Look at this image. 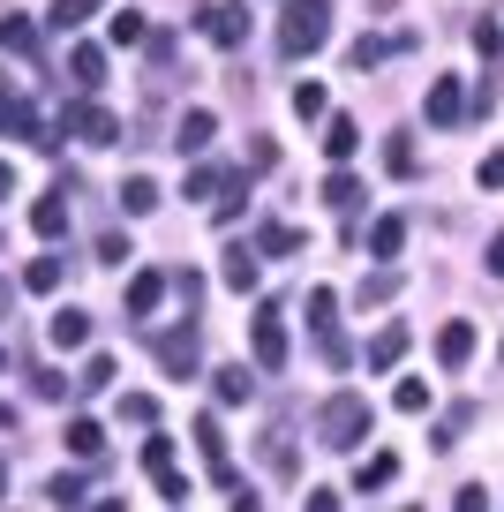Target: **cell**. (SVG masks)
Masks as SVG:
<instances>
[{
    "instance_id": "f6af8a7d",
    "label": "cell",
    "mask_w": 504,
    "mask_h": 512,
    "mask_svg": "<svg viewBox=\"0 0 504 512\" xmlns=\"http://www.w3.org/2000/svg\"><path fill=\"white\" fill-rule=\"evenodd\" d=\"M174 294H181V302L196 309V302H204V279H196V272H174Z\"/></svg>"
},
{
    "instance_id": "bcb514c9",
    "label": "cell",
    "mask_w": 504,
    "mask_h": 512,
    "mask_svg": "<svg viewBox=\"0 0 504 512\" xmlns=\"http://www.w3.org/2000/svg\"><path fill=\"white\" fill-rule=\"evenodd\" d=\"M452 512H489V490H474V482H467V490L452 497Z\"/></svg>"
},
{
    "instance_id": "d590c367",
    "label": "cell",
    "mask_w": 504,
    "mask_h": 512,
    "mask_svg": "<svg viewBox=\"0 0 504 512\" xmlns=\"http://www.w3.org/2000/svg\"><path fill=\"white\" fill-rule=\"evenodd\" d=\"M121 422H136V430H151V422H158V400H151V392H128V400H121Z\"/></svg>"
},
{
    "instance_id": "f35d334b",
    "label": "cell",
    "mask_w": 504,
    "mask_h": 512,
    "mask_svg": "<svg viewBox=\"0 0 504 512\" xmlns=\"http://www.w3.org/2000/svg\"><path fill=\"white\" fill-rule=\"evenodd\" d=\"M384 53H392V46H384V38H354V46H347V61H354V68H377Z\"/></svg>"
},
{
    "instance_id": "cb8c5ba5",
    "label": "cell",
    "mask_w": 504,
    "mask_h": 512,
    "mask_svg": "<svg viewBox=\"0 0 504 512\" xmlns=\"http://www.w3.org/2000/svg\"><path fill=\"white\" fill-rule=\"evenodd\" d=\"M407 249V219H377L369 226V256H399Z\"/></svg>"
},
{
    "instance_id": "d4e9b609",
    "label": "cell",
    "mask_w": 504,
    "mask_h": 512,
    "mask_svg": "<svg viewBox=\"0 0 504 512\" xmlns=\"http://www.w3.org/2000/svg\"><path fill=\"white\" fill-rule=\"evenodd\" d=\"M226 287H234V294L256 287V249H226Z\"/></svg>"
},
{
    "instance_id": "603a6c76",
    "label": "cell",
    "mask_w": 504,
    "mask_h": 512,
    "mask_svg": "<svg viewBox=\"0 0 504 512\" xmlns=\"http://www.w3.org/2000/svg\"><path fill=\"white\" fill-rule=\"evenodd\" d=\"M211 392H219V407H241V400L256 392V377H249V369H219V377H211Z\"/></svg>"
},
{
    "instance_id": "ffe728a7",
    "label": "cell",
    "mask_w": 504,
    "mask_h": 512,
    "mask_svg": "<svg viewBox=\"0 0 504 512\" xmlns=\"http://www.w3.org/2000/svg\"><path fill=\"white\" fill-rule=\"evenodd\" d=\"M264 467H271V475H294V430H286V422L264 430Z\"/></svg>"
},
{
    "instance_id": "816d5d0a",
    "label": "cell",
    "mask_w": 504,
    "mask_h": 512,
    "mask_svg": "<svg viewBox=\"0 0 504 512\" xmlns=\"http://www.w3.org/2000/svg\"><path fill=\"white\" fill-rule=\"evenodd\" d=\"M0 505H8V460H0Z\"/></svg>"
},
{
    "instance_id": "ac0fdd59",
    "label": "cell",
    "mask_w": 504,
    "mask_h": 512,
    "mask_svg": "<svg viewBox=\"0 0 504 512\" xmlns=\"http://www.w3.org/2000/svg\"><path fill=\"white\" fill-rule=\"evenodd\" d=\"M0 53H38V23L16 16V8H0Z\"/></svg>"
},
{
    "instance_id": "7a4b0ae2",
    "label": "cell",
    "mask_w": 504,
    "mask_h": 512,
    "mask_svg": "<svg viewBox=\"0 0 504 512\" xmlns=\"http://www.w3.org/2000/svg\"><path fill=\"white\" fill-rule=\"evenodd\" d=\"M331 46V0H286L279 16V53L286 61H301V53Z\"/></svg>"
},
{
    "instance_id": "4dcf8cb0",
    "label": "cell",
    "mask_w": 504,
    "mask_h": 512,
    "mask_svg": "<svg viewBox=\"0 0 504 512\" xmlns=\"http://www.w3.org/2000/svg\"><path fill=\"white\" fill-rule=\"evenodd\" d=\"M106 31H113V46H143V38H151L136 8H113V23H106Z\"/></svg>"
},
{
    "instance_id": "7c38bea8",
    "label": "cell",
    "mask_w": 504,
    "mask_h": 512,
    "mask_svg": "<svg viewBox=\"0 0 504 512\" xmlns=\"http://www.w3.org/2000/svg\"><path fill=\"white\" fill-rule=\"evenodd\" d=\"M46 339H53V347H61V354H76V347H91V317H83V309H76V302H68V309H53V324H46Z\"/></svg>"
},
{
    "instance_id": "db71d44e",
    "label": "cell",
    "mask_w": 504,
    "mask_h": 512,
    "mask_svg": "<svg viewBox=\"0 0 504 512\" xmlns=\"http://www.w3.org/2000/svg\"><path fill=\"white\" fill-rule=\"evenodd\" d=\"M234 512H264V505H256V497H241V505H234Z\"/></svg>"
},
{
    "instance_id": "ab89813d",
    "label": "cell",
    "mask_w": 504,
    "mask_h": 512,
    "mask_svg": "<svg viewBox=\"0 0 504 512\" xmlns=\"http://www.w3.org/2000/svg\"><path fill=\"white\" fill-rule=\"evenodd\" d=\"M219 189H226L219 166H189V196H219Z\"/></svg>"
},
{
    "instance_id": "9c48e42d",
    "label": "cell",
    "mask_w": 504,
    "mask_h": 512,
    "mask_svg": "<svg viewBox=\"0 0 504 512\" xmlns=\"http://www.w3.org/2000/svg\"><path fill=\"white\" fill-rule=\"evenodd\" d=\"M331 324H339V294L316 287V294H309V332L324 339V362H347V347H339V332H331Z\"/></svg>"
},
{
    "instance_id": "ee69618b",
    "label": "cell",
    "mask_w": 504,
    "mask_h": 512,
    "mask_svg": "<svg viewBox=\"0 0 504 512\" xmlns=\"http://www.w3.org/2000/svg\"><path fill=\"white\" fill-rule=\"evenodd\" d=\"M474 46H482V53H489V61H497V46H504V31H497V23H489V16H482V23H474Z\"/></svg>"
},
{
    "instance_id": "277c9868",
    "label": "cell",
    "mask_w": 504,
    "mask_h": 512,
    "mask_svg": "<svg viewBox=\"0 0 504 512\" xmlns=\"http://www.w3.org/2000/svg\"><path fill=\"white\" fill-rule=\"evenodd\" d=\"M61 136H83V144H121V121H113L106 106H91V98H76V106H61Z\"/></svg>"
},
{
    "instance_id": "30bf717a",
    "label": "cell",
    "mask_w": 504,
    "mask_h": 512,
    "mask_svg": "<svg viewBox=\"0 0 504 512\" xmlns=\"http://www.w3.org/2000/svg\"><path fill=\"white\" fill-rule=\"evenodd\" d=\"M196 452H204V467H211V482H234V460H226V430H219V415H196Z\"/></svg>"
},
{
    "instance_id": "f1b7e54d",
    "label": "cell",
    "mask_w": 504,
    "mask_h": 512,
    "mask_svg": "<svg viewBox=\"0 0 504 512\" xmlns=\"http://www.w3.org/2000/svg\"><path fill=\"white\" fill-rule=\"evenodd\" d=\"M91 8H98V0H53V8H46V23H53L61 38H68V31H76L83 16H91Z\"/></svg>"
},
{
    "instance_id": "e575fe53",
    "label": "cell",
    "mask_w": 504,
    "mask_h": 512,
    "mask_svg": "<svg viewBox=\"0 0 504 512\" xmlns=\"http://www.w3.org/2000/svg\"><path fill=\"white\" fill-rule=\"evenodd\" d=\"M106 384H113V362H106V354H91V362L76 369V392H106Z\"/></svg>"
},
{
    "instance_id": "5bb4252c",
    "label": "cell",
    "mask_w": 504,
    "mask_h": 512,
    "mask_svg": "<svg viewBox=\"0 0 504 512\" xmlns=\"http://www.w3.org/2000/svg\"><path fill=\"white\" fill-rule=\"evenodd\" d=\"M211 128H219V121H211V106H189V113H181V121H174V144H181V159H196V151L211 144Z\"/></svg>"
},
{
    "instance_id": "9f6ffc18",
    "label": "cell",
    "mask_w": 504,
    "mask_h": 512,
    "mask_svg": "<svg viewBox=\"0 0 504 512\" xmlns=\"http://www.w3.org/2000/svg\"><path fill=\"white\" fill-rule=\"evenodd\" d=\"M0 249H8V234H0Z\"/></svg>"
},
{
    "instance_id": "5b68a950",
    "label": "cell",
    "mask_w": 504,
    "mask_h": 512,
    "mask_svg": "<svg viewBox=\"0 0 504 512\" xmlns=\"http://www.w3.org/2000/svg\"><path fill=\"white\" fill-rule=\"evenodd\" d=\"M68 211H76V174H61V181H53V189L31 204V226L53 241V234H68Z\"/></svg>"
},
{
    "instance_id": "60d3db41",
    "label": "cell",
    "mask_w": 504,
    "mask_h": 512,
    "mask_svg": "<svg viewBox=\"0 0 504 512\" xmlns=\"http://www.w3.org/2000/svg\"><path fill=\"white\" fill-rule=\"evenodd\" d=\"M294 113H301V121H316V113H324V83H301V91H294Z\"/></svg>"
},
{
    "instance_id": "8992f818",
    "label": "cell",
    "mask_w": 504,
    "mask_h": 512,
    "mask_svg": "<svg viewBox=\"0 0 504 512\" xmlns=\"http://www.w3.org/2000/svg\"><path fill=\"white\" fill-rule=\"evenodd\" d=\"M0 136H31L38 151H61V136H46V128H38V113L23 106V98L8 91V83H0Z\"/></svg>"
},
{
    "instance_id": "4316f807",
    "label": "cell",
    "mask_w": 504,
    "mask_h": 512,
    "mask_svg": "<svg viewBox=\"0 0 504 512\" xmlns=\"http://www.w3.org/2000/svg\"><path fill=\"white\" fill-rule=\"evenodd\" d=\"M241 196H249V174H226V196L211 204V219H219V226H234V219H241Z\"/></svg>"
},
{
    "instance_id": "d6986e66",
    "label": "cell",
    "mask_w": 504,
    "mask_h": 512,
    "mask_svg": "<svg viewBox=\"0 0 504 512\" xmlns=\"http://www.w3.org/2000/svg\"><path fill=\"white\" fill-rule=\"evenodd\" d=\"M399 354H407V324H384V332L369 339V369H377V377H384V369H392Z\"/></svg>"
},
{
    "instance_id": "2e32d148",
    "label": "cell",
    "mask_w": 504,
    "mask_h": 512,
    "mask_svg": "<svg viewBox=\"0 0 504 512\" xmlns=\"http://www.w3.org/2000/svg\"><path fill=\"white\" fill-rule=\"evenodd\" d=\"M68 83H76V91H98V83H106V53L98 46H68Z\"/></svg>"
},
{
    "instance_id": "11a10c76",
    "label": "cell",
    "mask_w": 504,
    "mask_h": 512,
    "mask_svg": "<svg viewBox=\"0 0 504 512\" xmlns=\"http://www.w3.org/2000/svg\"><path fill=\"white\" fill-rule=\"evenodd\" d=\"M0 317H8V287H0Z\"/></svg>"
},
{
    "instance_id": "74e56055",
    "label": "cell",
    "mask_w": 504,
    "mask_h": 512,
    "mask_svg": "<svg viewBox=\"0 0 504 512\" xmlns=\"http://www.w3.org/2000/svg\"><path fill=\"white\" fill-rule=\"evenodd\" d=\"M392 400H399V415H422V407H429V384H422V377H407Z\"/></svg>"
},
{
    "instance_id": "d6a6232c",
    "label": "cell",
    "mask_w": 504,
    "mask_h": 512,
    "mask_svg": "<svg viewBox=\"0 0 504 512\" xmlns=\"http://www.w3.org/2000/svg\"><path fill=\"white\" fill-rule=\"evenodd\" d=\"M143 467H151V482L174 475V437H143Z\"/></svg>"
},
{
    "instance_id": "f907efd6",
    "label": "cell",
    "mask_w": 504,
    "mask_h": 512,
    "mask_svg": "<svg viewBox=\"0 0 504 512\" xmlns=\"http://www.w3.org/2000/svg\"><path fill=\"white\" fill-rule=\"evenodd\" d=\"M8 196H16V166L0 159V204H8Z\"/></svg>"
},
{
    "instance_id": "836d02e7",
    "label": "cell",
    "mask_w": 504,
    "mask_h": 512,
    "mask_svg": "<svg viewBox=\"0 0 504 512\" xmlns=\"http://www.w3.org/2000/svg\"><path fill=\"white\" fill-rule=\"evenodd\" d=\"M256 249H264V256H294L301 234H294V226H264V234H256Z\"/></svg>"
},
{
    "instance_id": "4fadbf2b",
    "label": "cell",
    "mask_w": 504,
    "mask_h": 512,
    "mask_svg": "<svg viewBox=\"0 0 504 512\" xmlns=\"http://www.w3.org/2000/svg\"><path fill=\"white\" fill-rule=\"evenodd\" d=\"M166 287H174V272H136L128 279V317H151L166 302Z\"/></svg>"
},
{
    "instance_id": "9a60e30c",
    "label": "cell",
    "mask_w": 504,
    "mask_h": 512,
    "mask_svg": "<svg viewBox=\"0 0 504 512\" xmlns=\"http://www.w3.org/2000/svg\"><path fill=\"white\" fill-rule=\"evenodd\" d=\"M324 151L331 159H354V151H362V121H354V113H324Z\"/></svg>"
},
{
    "instance_id": "e0dca14e",
    "label": "cell",
    "mask_w": 504,
    "mask_h": 512,
    "mask_svg": "<svg viewBox=\"0 0 504 512\" xmlns=\"http://www.w3.org/2000/svg\"><path fill=\"white\" fill-rule=\"evenodd\" d=\"M437 362L444 369H467L474 362V324H444V332H437Z\"/></svg>"
},
{
    "instance_id": "8fae6325",
    "label": "cell",
    "mask_w": 504,
    "mask_h": 512,
    "mask_svg": "<svg viewBox=\"0 0 504 512\" xmlns=\"http://www.w3.org/2000/svg\"><path fill=\"white\" fill-rule=\"evenodd\" d=\"M429 121H437V128L467 121V91H459V76H429Z\"/></svg>"
},
{
    "instance_id": "f5cc1de1",
    "label": "cell",
    "mask_w": 504,
    "mask_h": 512,
    "mask_svg": "<svg viewBox=\"0 0 504 512\" xmlns=\"http://www.w3.org/2000/svg\"><path fill=\"white\" fill-rule=\"evenodd\" d=\"M98 512H128V505H121V497H106V505H98Z\"/></svg>"
},
{
    "instance_id": "6da1fadb",
    "label": "cell",
    "mask_w": 504,
    "mask_h": 512,
    "mask_svg": "<svg viewBox=\"0 0 504 512\" xmlns=\"http://www.w3.org/2000/svg\"><path fill=\"white\" fill-rule=\"evenodd\" d=\"M369 437V400L362 392H331L324 407H316V445L324 452H354Z\"/></svg>"
},
{
    "instance_id": "484cf974",
    "label": "cell",
    "mask_w": 504,
    "mask_h": 512,
    "mask_svg": "<svg viewBox=\"0 0 504 512\" xmlns=\"http://www.w3.org/2000/svg\"><path fill=\"white\" fill-rule=\"evenodd\" d=\"M392 475H399V460H392V452H369V460L354 467V482H362V490H384Z\"/></svg>"
},
{
    "instance_id": "83f0119b",
    "label": "cell",
    "mask_w": 504,
    "mask_h": 512,
    "mask_svg": "<svg viewBox=\"0 0 504 512\" xmlns=\"http://www.w3.org/2000/svg\"><path fill=\"white\" fill-rule=\"evenodd\" d=\"M392 294H399V279H392V272H369L362 287H354V302H362V309H384Z\"/></svg>"
},
{
    "instance_id": "c3c4849f",
    "label": "cell",
    "mask_w": 504,
    "mask_h": 512,
    "mask_svg": "<svg viewBox=\"0 0 504 512\" xmlns=\"http://www.w3.org/2000/svg\"><path fill=\"white\" fill-rule=\"evenodd\" d=\"M301 512H339V497H331V490H309V497H301Z\"/></svg>"
},
{
    "instance_id": "7dc6e473",
    "label": "cell",
    "mask_w": 504,
    "mask_h": 512,
    "mask_svg": "<svg viewBox=\"0 0 504 512\" xmlns=\"http://www.w3.org/2000/svg\"><path fill=\"white\" fill-rule=\"evenodd\" d=\"M482 189H504V151H489V159H482Z\"/></svg>"
},
{
    "instance_id": "8d00e7d4",
    "label": "cell",
    "mask_w": 504,
    "mask_h": 512,
    "mask_svg": "<svg viewBox=\"0 0 504 512\" xmlns=\"http://www.w3.org/2000/svg\"><path fill=\"white\" fill-rule=\"evenodd\" d=\"M46 497H53L61 512H76V505H83V475H53V490H46Z\"/></svg>"
},
{
    "instance_id": "7bdbcfd3",
    "label": "cell",
    "mask_w": 504,
    "mask_h": 512,
    "mask_svg": "<svg viewBox=\"0 0 504 512\" xmlns=\"http://www.w3.org/2000/svg\"><path fill=\"white\" fill-rule=\"evenodd\" d=\"M249 166H256V174H271V166H279V144H271V136H256V144H249Z\"/></svg>"
},
{
    "instance_id": "7402d4cb",
    "label": "cell",
    "mask_w": 504,
    "mask_h": 512,
    "mask_svg": "<svg viewBox=\"0 0 504 512\" xmlns=\"http://www.w3.org/2000/svg\"><path fill=\"white\" fill-rule=\"evenodd\" d=\"M121 211H128V219L158 211V181H151V174H128V181H121Z\"/></svg>"
},
{
    "instance_id": "b9f144b4",
    "label": "cell",
    "mask_w": 504,
    "mask_h": 512,
    "mask_svg": "<svg viewBox=\"0 0 504 512\" xmlns=\"http://www.w3.org/2000/svg\"><path fill=\"white\" fill-rule=\"evenodd\" d=\"M384 166H392V174H414V144H407V136H392V144H384Z\"/></svg>"
},
{
    "instance_id": "ba28073f",
    "label": "cell",
    "mask_w": 504,
    "mask_h": 512,
    "mask_svg": "<svg viewBox=\"0 0 504 512\" xmlns=\"http://www.w3.org/2000/svg\"><path fill=\"white\" fill-rule=\"evenodd\" d=\"M204 38L234 53L241 38H249V8H241V0H219V8H204Z\"/></svg>"
},
{
    "instance_id": "44dd1931",
    "label": "cell",
    "mask_w": 504,
    "mask_h": 512,
    "mask_svg": "<svg viewBox=\"0 0 504 512\" xmlns=\"http://www.w3.org/2000/svg\"><path fill=\"white\" fill-rule=\"evenodd\" d=\"M68 452H76V460H98V452H106V430H98V422L91 415H76V422H68Z\"/></svg>"
},
{
    "instance_id": "f546056e",
    "label": "cell",
    "mask_w": 504,
    "mask_h": 512,
    "mask_svg": "<svg viewBox=\"0 0 504 512\" xmlns=\"http://www.w3.org/2000/svg\"><path fill=\"white\" fill-rule=\"evenodd\" d=\"M23 287H31V294H53V287H61V256H31Z\"/></svg>"
},
{
    "instance_id": "1f68e13d",
    "label": "cell",
    "mask_w": 504,
    "mask_h": 512,
    "mask_svg": "<svg viewBox=\"0 0 504 512\" xmlns=\"http://www.w3.org/2000/svg\"><path fill=\"white\" fill-rule=\"evenodd\" d=\"M324 204L331 211H354V204H362V181H354V174H331L324 181Z\"/></svg>"
},
{
    "instance_id": "52a82bcc",
    "label": "cell",
    "mask_w": 504,
    "mask_h": 512,
    "mask_svg": "<svg viewBox=\"0 0 504 512\" xmlns=\"http://www.w3.org/2000/svg\"><path fill=\"white\" fill-rule=\"evenodd\" d=\"M196 362H204V339H196V324H181V332L158 339V369H166V377H196Z\"/></svg>"
},
{
    "instance_id": "681fc988",
    "label": "cell",
    "mask_w": 504,
    "mask_h": 512,
    "mask_svg": "<svg viewBox=\"0 0 504 512\" xmlns=\"http://www.w3.org/2000/svg\"><path fill=\"white\" fill-rule=\"evenodd\" d=\"M489 279H504V234L489 241Z\"/></svg>"
},
{
    "instance_id": "3957f363",
    "label": "cell",
    "mask_w": 504,
    "mask_h": 512,
    "mask_svg": "<svg viewBox=\"0 0 504 512\" xmlns=\"http://www.w3.org/2000/svg\"><path fill=\"white\" fill-rule=\"evenodd\" d=\"M249 347H256V369H286V317H279V302H264L249 317Z\"/></svg>"
}]
</instances>
